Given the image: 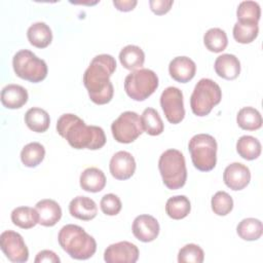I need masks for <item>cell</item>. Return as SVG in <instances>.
Wrapping results in <instances>:
<instances>
[{"label": "cell", "instance_id": "obj_1", "mask_svg": "<svg viewBox=\"0 0 263 263\" xmlns=\"http://www.w3.org/2000/svg\"><path fill=\"white\" fill-rule=\"evenodd\" d=\"M116 70V61L111 54L96 55L83 74V84L90 101L97 105L108 104L114 95L110 77Z\"/></svg>", "mask_w": 263, "mask_h": 263}, {"label": "cell", "instance_id": "obj_2", "mask_svg": "<svg viewBox=\"0 0 263 263\" xmlns=\"http://www.w3.org/2000/svg\"><path fill=\"white\" fill-rule=\"evenodd\" d=\"M57 132L74 149L98 150L106 144V135L102 127L86 125L75 114L65 113L57 121Z\"/></svg>", "mask_w": 263, "mask_h": 263}, {"label": "cell", "instance_id": "obj_3", "mask_svg": "<svg viewBox=\"0 0 263 263\" xmlns=\"http://www.w3.org/2000/svg\"><path fill=\"white\" fill-rule=\"evenodd\" d=\"M60 247L73 259L87 260L97 251V241L82 227L75 224L63 226L58 235Z\"/></svg>", "mask_w": 263, "mask_h": 263}, {"label": "cell", "instance_id": "obj_4", "mask_svg": "<svg viewBox=\"0 0 263 263\" xmlns=\"http://www.w3.org/2000/svg\"><path fill=\"white\" fill-rule=\"evenodd\" d=\"M158 170L164 186L170 190L182 188L187 180V168L183 153L167 149L159 157Z\"/></svg>", "mask_w": 263, "mask_h": 263}, {"label": "cell", "instance_id": "obj_5", "mask_svg": "<svg viewBox=\"0 0 263 263\" xmlns=\"http://www.w3.org/2000/svg\"><path fill=\"white\" fill-rule=\"evenodd\" d=\"M221 99L222 90L219 84L210 78H201L195 84L190 97L191 111L196 116H206Z\"/></svg>", "mask_w": 263, "mask_h": 263}, {"label": "cell", "instance_id": "obj_6", "mask_svg": "<svg viewBox=\"0 0 263 263\" xmlns=\"http://www.w3.org/2000/svg\"><path fill=\"white\" fill-rule=\"evenodd\" d=\"M217 142L209 134H197L188 143L191 161L200 172L212 171L217 163Z\"/></svg>", "mask_w": 263, "mask_h": 263}, {"label": "cell", "instance_id": "obj_7", "mask_svg": "<svg viewBox=\"0 0 263 263\" xmlns=\"http://www.w3.org/2000/svg\"><path fill=\"white\" fill-rule=\"evenodd\" d=\"M12 68L17 77L32 83L44 80L48 72L45 61L28 49H22L13 55Z\"/></svg>", "mask_w": 263, "mask_h": 263}, {"label": "cell", "instance_id": "obj_8", "mask_svg": "<svg viewBox=\"0 0 263 263\" xmlns=\"http://www.w3.org/2000/svg\"><path fill=\"white\" fill-rule=\"evenodd\" d=\"M158 84V76L154 71L141 68L127 74L124 79V90L132 100L142 102L157 89Z\"/></svg>", "mask_w": 263, "mask_h": 263}, {"label": "cell", "instance_id": "obj_9", "mask_svg": "<svg viewBox=\"0 0 263 263\" xmlns=\"http://www.w3.org/2000/svg\"><path fill=\"white\" fill-rule=\"evenodd\" d=\"M111 132L115 141L129 144L136 141L144 130L139 114L134 111H125L112 122Z\"/></svg>", "mask_w": 263, "mask_h": 263}, {"label": "cell", "instance_id": "obj_10", "mask_svg": "<svg viewBox=\"0 0 263 263\" xmlns=\"http://www.w3.org/2000/svg\"><path fill=\"white\" fill-rule=\"evenodd\" d=\"M160 106L170 123L178 124L185 117L183 92L175 86L166 87L160 96Z\"/></svg>", "mask_w": 263, "mask_h": 263}, {"label": "cell", "instance_id": "obj_11", "mask_svg": "<svg viewBox=\"0 0 263 263\" xmlns=\"http://www.w3.org/2000/svg\"><path fill=\"white\" fill-rule=\"evenodd\" d=\"M0 248L6 258L13 263H24L29 259V250L23 236L13 230H5L1 233Z\"/></svg>", "mask_w": 263, "mask_h": 263}, {"label": "cell", "instance_id": "obj_12", "mask_svg": "<svg viewBox=\"0 0 263 263\" xmlns=\"http://www.w3.org/2000/svg\"><path fill=\"white\" fill-rule=\"evenodd\" d=\"M139 249L129 241H118L110 245L104 252L107 263H135L139 259Z\"/></svg>", "mask_w": 263, "mask_h": 263}, {"label": "cell", "instance_id": "obj_13", "mask_svg": "<svg viewBox=\"0 0 263 263\" xmlns=\"http://www.w3.org/2000/svg\"><path fill=\"white\" fill-rule=\"evenodd\" d=\"M136 160L127 151H118L110 159L109 170L113 178L124 181L132 178L136 172Z\"/></svg>", "mask_w": 263, "mask_h": 263}, {"label": "cell", "instance_id": "obj_14", "mask_svg": "<svg viewBox=\"0 0 263 263\" xmlns=\"http://www.w3.org/2000/svg\"><path fill=\"white\" fill-rule=\"evenodd\" d=\"M223 181L233 191L242 190L251 181L250 168L240 162H232L225 167Z\"/></svg>", "mask_w": 263, "mask_h": 263}, {"label": "cell", "instance_id": "obj_15", "mask_svg": "<svg viewBox=\"0 0 263 263\" xmlns=\"http://www.w3.org/2000/svg\"><path fill=\"white\" fill-rule=\"evenodd\" d=\"M159 223L151 215L137 216L133 222L132 231L134 236L143 242L153 241L159 234Z\"/></svg>", "mask_w": 263, "mask_h": 263}, {"label": "cell", "instance_id": "obj_16", "mask_svg": "<svg viewBox=\"0 0 263 263\" xmlns=\"http://www.w3.org/2000/svg\"><path fill=\"white\" fill-rule=\"evenodd\" d=\"M168 73L177 82L186 83L195 76L196 65L188 57H176L170 62Z\"/></svg>", "mask_w": 263, "mask_h": 263}, {"label": "cell", "instance_id": "obj_17", "mask_svg": "<svg viewBox=\"0 0 263 263\" xmlns=\"http://www.w3.org/2000/svg\"><path fill=\"white\" fill-rule=\"evenodd\" d=\"M69 213L72 217L78 220L90 221L96 218L98 214V206L95 200L90 197L79 195L70 201Z\"/></svg>", "mask_w": 263, "mask_h": 263}, {"label": "cell", "instance_id": "obj_18", "mask_svg": "<svg viewBox=\"0 0 263 263\" xmlns=\"http://www.w3.org/2000/svg\"><path fill=\"white\" fill-rule=\"evenodd\" d=\"M35 209L39 216V224L44 227L54 226L62 218V209L53 199H41L36 203Z\"/></svg>", "mask_w": 263, "mask_h": 263}, {"label": "cell", "instance_id": "obj_19", "mask_svg": "<svg viewBox=\"0 0 263 263\" xmlns=\"http://www.w3.org/2000/svg\"><path fill=\"white\" fill-rule=\"evenodd\" d=\"M214 69L219 77L234 80L240 73V62L234 54L223 53L216 59Z\"/></svg>", "mask_w": 263, "mask_h": 263}, {"label": "cell", "instance_id": "obj_20", "mask_svg": "<svg viewBox=\"0 0 263 263\" xmlns=\"http://www.w3.org/2000/svg\"><path fill=\"white\" fill-rule=\"evenodd\" d=\"M28 91L18 84H7L1 90V103L7 109H20L27 104Z\"/></svg>", "mask_w": 263, "mask_h": 263}, {"label": "cell", "instance_id": "obj_21", "mask_svg": "<svg viewBox=\"0 0 263 263\" xmlns=\"http://www.w3.org/2000/svg\"><path fill=\"white\" fill-rule=\"evenodd\" d=\"M106 176L102 170L98 167H87L85 168L79 178L80 187L91 193H97L102 191L106 186Z\"/></svg>", "mask_w": 263, "mask_h": 263}, {"label": "cell", "instance_id": "obj_22", "mask_svg": "<svg viewBox=\"0 0 263 263\" xmlns=\"http://www.w3.org/2000/svg\"><path fill=\"white\" fill-rule=\"evenodd\" d=\"M27 38L34 47L45 48L52 41V32L48 25L43 22H37L29 27Z\"/></svg>", "mask_w": 263, "mask_h": 263}, {"label": "cell", "instance_id": "obj_23", "mask_svg": "<svg viewBox=\"0 0 263 263\" xmlns=\"http://www.w3.org/2000/svg\"><path fill=\"white\" fill-rule=\"evenodd\" d=\"M119 61L123 68L135 71L141 69L145 62V53L140 46L126 45L119 52Z\"/></svg>", "mask_w": 263, "mask_h": 263}, {"label": "cell", "instance_id": "obj_24", "mask_svg": "<svg viewBox=\"0 0 263 263\" xmlns=\"http://www.w3.org/2000/svg\"><path fill=\"white\" fill-rule=\"evenodd\" d=\"M10 218L11 222L22 229H31L39 224V216L35 208L17 206L11 212Z\"/></svg>", "mask_w": 263, "mask_h": 263}, {"label": "cell", "instance_id": "obj_25", "mask_svg": "<svg viewBox=\"0 0 263 263\" xmlns=\"http://www.w3.org/2000/svg\"><path fill=\"white\" fill-rule=\"evenodd\" d=\"M26 125L35 133H44L48 129L50 124L49 114L41 108H30L25 114Z\"/></svg>", "mask_w": 263, "mask_h": 263}, {"label": "cell", "instance_id": "obj_26", "mask_svg": "<svg viewBox=\"0 0 263 263\" xmlns=\"http://www.w3.org/2000/svg\"><path fill=\"white\" fill-rule=\"evenodd\" d=\"M191 211V203L185 195L172 196L166 200L165 213L174 220H181L186 218Z\"/></svg>", "mask_w": 263, "mask_h": 263}, {"label": "cell", "instance_id": "obj_27", "mask_svg": "<svg viewBox=\"0 0 263 263\" xmlns=\"http://www.w3.org/2000/svg\"><path fill=\"white\" fill-rule=\"evenodd\" d=\"M261 143L253 136H241L236 142V151L246 160L257 159L261 154Z\"/></svg>", "mask_w": 263, "mask_h": 263}, {"label": "cell", "instance_id": "obj_28", "mask_svg": "<svg viewBox=\"0 0 263 263\" xmlns=\"http://www.w3.org/2000/svg\"><path fill=\"white\" fill-rule=\"evenodd\" d=\"M237 235L248 241H254L259 239L263 233L262 222L255 218H246L241 220L236 227Z\"/></svg>", "mask_w": 263, "mask_h": 263}, {"label": "cell", "instance_id": "obj_29", "mask_svg": "<svg viewBox=\"0 0 263 263\" xmlns=\"http://www.w3.org/2000/svg\"><path fill=\"white\" fill-rule=\"evenodd\" d=\"M236 122L241 129L257 130L262 126V116L254 107H243L236 115Z\"/></svg>", "mask_w": 263, "mask_h": 263}, {"label": "cell", "instance_id": "obj_30", "mask_svg": "<svg viewBox=\"0 0 263 263\" xmlns=\"http://www.w3.org/2000/svg\"><path fill=\"white\" fill-rule=\"evenodd\" d=\"M143 130L150 136H159L164 129V125L159 113L153 108H146L141 117Z\"/></svg>", "mask_w": 263, "mask_h": 263}, {"label": "cell", "instance_id": "obj_31", "mask_svg": "<svg viewBox=\"0 0 263 263\" xmlns=\"http://www.w3.org/2000/svg\"><path fill=\"white\" fill-rule=\"evenodd\" d=\"M45 156L43 145L38 142H31L24 146L21 151V160L27 167H36L39 165Z\"/></svg>", "mask_w": 263, "mask_h": 263}, {"label": "cell", "instance_id": "obj_32", "mask_svg": "<svg viewBox=\"0 0 263 263\" xmlns=\"http://www.w3.org/2000/svg\"><path fill=\"white\" fill-rule=\"evenodd\" d=\"M203 44L212 52H222L228 45V38L224 30L211 28L203 35Z\"/></svg>", "mask_w": 263, "mask_h": 263}, {"label": "cell", "instance_id": "obj_33", "mask_svg": "<svg viewBox=\"0 0 263 263\" xmlns=\"http://www.w3.org/2000/svg\"><path fill=\"white\" fill-rule=\"evenodd\" d=\"M232 34L236 42L248 44L257 38L259 34V26L256 23L236 22L233 26Z\"/></svg>", "mask_w": 263, "mask_h": 263}, {"label": "cell", "instance_id": "obj_34", "mask_svg": "<svg viewBox=\"0 0 263 263\" xmlns=\"http://www.w3.org/2000/svg\"><path fill=\"white\" fill-rule=\"evenodd\" d=\"M261 16L260 5L255 1H242L236 9L237 22L258 24Z\"/></svg>", "mask_w": 263, "mask_h": 263}, {"label": "cell", "instance_id": "obj_35", "mask_svg": "<svg viewBox=\"0 0 263 263\" xmlns=\"http://www.w3.org/2000/svg\"><path fill=\"white\" fill-rule=\"evenodd\" d=\"M211 206L214 214L218 216H226L233 209V199L227 192L218 191L212 197Z\"/></svg>", "mask_w": 263, "mask_h": 263}, {"label": "cell", "instance_id": "obj_36", "mask_svg": "<svg viewBox=\"0 0 263 263\" xmlns=\"http://www.w3.org/2000/svg\"><path fill=\"white\" fill-rule=\"evenodd\" d=\"M204 260L203 250L195 243H187L178 253L179 263H202Z\"/></svg>", "mask_w": 263, "mask_h": 263}, {"label": "cell", "instance_id": "obj_37", "mask_svg": "<svg viewBox=\"0 0 263 263\" xmlns=\"http://www.w3.org/2000/svg\"><path fill=\"white\" fill-rule=\"evenodd\" d=\"M101 211L107 216H116L122 208L120 198L113 193L105 194L100 201Z\"/></svg>", "mask_w": 263, "mask_h": 263}, {"label": "cell", "instance_id": "obj_38", "mask_svg": "<svg viewBox=\"0 0 263 263\" xmlns=\"http://www.w3.org/2000/svg\"><path fill=\"white\" fill-rule=\"evenodd\" d=\"M174 4L173 0H150V9L156 15H162L167 13Z\"/></svg>", "mask_w": 263, "mask_h": 263}, {"label": "cell", "instance_id": "obj_39", "mask_svg": "<svg viewBox=\"0 0 263 263\" xmlns=\"http://www.w3.org/2000/svg\"><path fill=\"white\" fill-rule=\"evenodd\" d=\"M35 263H40V262H51V263H60L61 259L59 256L50 250H42L40 251L34 260Z\"/></svg>", "mask_w": 263, "mask_h": 263}, {"label": "cell", "instance_id": "obj_40", "mask_svg": "<svg viewBox=\"0 0 263 263\" xmlns=\"http://www.w3.org/2000/svg\"><path fill=\"white\" fill-rule=\"evenodd\" d=\"M138 4L137 0H114L113 5L115 8L122 12L132 11Z\"/></svg>", "mask_w": 263, "mask_h": 263}]
</instances>
